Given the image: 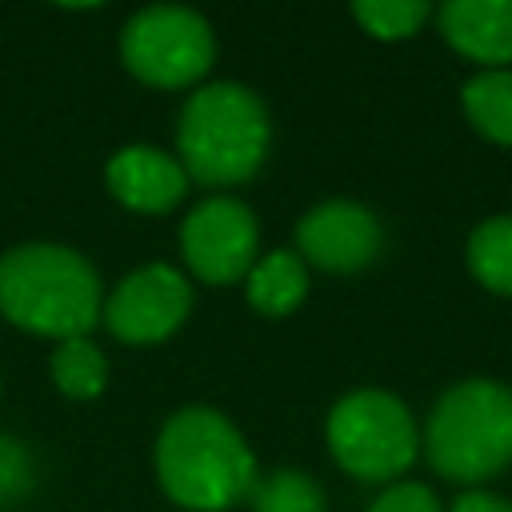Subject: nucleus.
<instances>
[{"label": "nucleus", "mask_w": 512, "mask_h": 512, "mask_svg": "<svg viewBox=\"0 0 512 512\" xmlns=\"http://www.w3.org/2000/svg\"><path fill=\"white\" fill-rule=\"evenodd\" d=\"M152 460L168 500L192 512H224L256 484V456L248 440L224 412L208 404L172 412L156 436Z\"/></svg>", "instance_id": "nucleus-1"}, {"label": "nucleus", "mask_w": 512, "mask_h": 512, "mask_svg": "<svg viewBox=\"0 0 512 512\" xmlns=\"http://www.w3.org/2000/svg\"><path fill=\"white\" fill-rule=\"evenodd\" d=\"M104 312L100 276L76 248L16 244L0 256V316L24 332L72 340L88 336Z\"/></svg>", "instance_id": "nucleus-2"}, {"label": "nucleus", "mask_w": 512, "mask_h": 512, "mask_svg": "<svg viewBox=\"0 0 512 512\" xmlns=\"http://www.w3.org/2000/svg\"><path fill=\"white\" fill-rule=\"evenodd\" d=\"M180 164L192 180L228 188L256 176L272 144V120L264 100L236 80H216L196 88L176 124Z\"/></svg>", "instance_id": "nucleus-3"}, {"label": "nucleus", "mask_w": 512, "mask_h": 512, "mask_svg": "<svg viewBox=\"0 0 512 512\" xmlns=\"http://www.w3.org/2000/svg\"><path fill=\"white\" fill-rule=\"evenodd\" d=\"M428 464L444 480H488L512 464V388L496 380L452 384L424 428Z\"/></svg>", "instance_id": "nucleus-4"}, {"label": "nucleus", "mask_w": 512, "mask_h": 512, "mask_svg": "<svg viewBox=\"0 0 512 512\" xmlns=\"http://www.w3.org/2000/svg\"><path fill=\"white\" fill-rule=\"evenodd\" d=\"M332 460L356 480H392L416 460V424L400 396L356 388L340 396L324 424Z\"/></svg>", "instance_id": "nucleus-5"}, {"label": "nucleus", "mask_w": 512, "mask_h": 512, "mask_svg": "<svg viewBox=\"0 0 512 512\" xmlns=\"http://www.w3.org/2000/svg\"><path fill=\"white\" fill-rule=\"evenodd\" d=\"M124 68L152 88H188L216 60L212 24L180 4H148L120 28Z\"/></svg>", "instance_id": "nucleus-6"}, {"label": "nucleus", "mask_w": 512, "mask_h": 512, "mask_svg": "<svg viewBox=\"0 0 512 512\" xmlns=\"http://www.w3.org/2000/svg\"><path fill=\"white\" fill-rule=\"evenodd\" d=\"M260 248L256 212L236 196L200 200L180 224V252L204 284H232L252 272Z\"/></svg>", "instance_id": "nucleus-7"}, {"label": "nucleus", "mask_w": 512, "mask_h": 512, "mask_svg": "<svg viewBox=\"0 0 512 512\" xmlns=\"http://www.w3.org/2000/svg\"><path fill=\"white\" fill-rule=\"evenodd\" d=\"M192 312V284L172 264H144L128 272L104 300L100 320L124 344L168 340Z\"/></svg>", "instance_id": "nucleus-8"}, {"label": "nucleus", "mask_w": 512, "mask_h": 512, "mask_svg": "<svg viewBox=\"0 0 512 512\" xmlns=\"http://www.w3.org/2000/svg\"><path fill=\"white\" fill-rule=\"evenodd\" d=\"M384 244V228L372 208L356 200H324L308 208L296 224L300 260L324 272H360L376 260Z\"/></svg>", "instance_id": "nucleus-9"}, {"label": "nucleus", "mask_w": 512, "mask_h": 512, "mask_svg": "<svg viewBox=\"0 0 512 512\" xmlns=\"http://www.w3.org/2000/svg\"><path fill=\"white\" fill-rule=\"evenodd\" d=\"M108 192L132 208V212H168L172 204L184 200L188 192V172L176 156H168L164 148L152 144H128L120 152H112L108 168H104Z\"/></svg>", "instance_id": "nucleus-10"}, {"label": "nucleus", "mask_w": 512, "mask_h": 512, "mask_svg": "<svg viewBox=\"0 0 512 512\" xmlns=\"http://www.w3.org/2000/svg\"><path fill=\"white\" fill-rule=\"evenodd\" d=\"M436 20L460 56L476 64H512V0H448Z\"/></svg>", "instance_id": "nucleus-11"}, {"label": "nucleus", "mask_w": 512, "mask_h": 512, "mask_svg": "<svg viewBox=\"0 0 512 512\" xmlns=\"http://www.w3.org/2000/svg\"><path fill=\"white\" fill-rule=\"evenodd\" d=\"M244 296L260 316H288L308 296V264L296 252L276 248L252 264V272L244 276Z\"/></svg>", "instance_id": "nucleus-12"}, {"label": "nucleus", "mask_w": 512, "mask_h": 512, "mask_svg": "<svg viewBox=\"0 0 512 512\" xmlns=\"http://www.w3.org/2000/svg\"><path fill=\"white\" fill-rule=\"evenodd\" d=\"M460 104L480 136L512 148V72L508 68H488L472 76L460 88Z\"/></svg>", "instance_id": "nucleus-13"}, {"label": "nucleus", "mask_w": 512, "mask_h": 512, "mask_svg": "<svg viewBox=\"0 0 512 512\" xmlns=\"http://www.w3.org/2000/svg\"><path fill=\"white\" fill-rule=\"evenodd\" d=\"M468 268L488 292L512 296V216H488L472 228Z\"/></svg>", "instance_id": "nucleus-14"}, {"label": "nucleus", "mask_w": 512, "mask_h": 512, "mask_svg": "<svg viewBox=\"0 0 512 512\" xmlns=\"http://www.w3.org/2000/svg\"><path fill=\"white\" fill-rule=\"evenodd\" d=\"M48 372H52V384L72 400H92L108 384V360L88 336L60 340L48 360Z\"/></svg>", "instance_id": "nucleus-15"}, {"label": "nucleus", "mask_w": 512, "mask_h": 512, "mask_svg": "<svg viewBox=\"0 0 512 512\" xmlns=\"http://www.w3.org/2000/svg\"><path fill=\"white\" fill-rule=\"evenodd\" d=\"M248 500L252 512H328L324 488L300 468H276L268 476H256Z\"/></svg>", "instance_id": "nucleus-16"}, {"label": "nucleus", "mask_w": 512, "mask_h": 512, "mask_svg": "<svg viewBox=\"0 0 512 512\" xmlns=\"http://www.w3.org/2000/svg\"><path fill=\"white\" fill-rule=\"evenodd\" d=\"M352 16L376 40H408L412 32H420L432 8L424 0H356Z\"/></svg>", "instance_id": "nucleus-17"}, {"label": "nucleus", "mask_w": 512, "mask_h": 512, "mask_svg": "<svg viewBox=\"0 0 512 512\" xmlns=\"http://www.w3.org/2000/svg\"><path fill=\"white\" fill-rule=\"evenodd\" d=\"M32 484H36V464L28 444L0 432V508H12L16 500H24Z\"/></svg>", "instance_id": "nucleus-18"}, {"label": "nucleus", "mask_w": 512, "mask_h": 512, "mask_svg": "<svg viewBox=\"0 0 512 512\" xmlns=\"http://www.w3.org/2000/svg\"><path fill=\"white\" fill-rule=\"evenodd\" d=\"M368 512H440V500H436V492L428 488V484H392V488H384L376 500H372V508Z\"/></svg>", "instance_id": "nucleus-19"}, {"label": "nucleus", "mask_w": 512, "mask_h": 512, "mask_svg": "<svg viewBox=\"0 0 512 512\" xmlns=\"http://www.w3.org/2000/svg\"><path fill=\"white\" fill-rule=\"evenodd\" d=\"M452 512H512V500H504V496H496V492H480V488H472V492L456 496Z\"/></svg>", "instance_id": "nucleus-20"}]
</instances>
